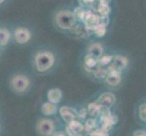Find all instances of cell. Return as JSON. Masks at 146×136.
Wrapping results in <instances>:
<instances>
[{
  "instance_id": "cell-1",
  "label": "cell",
  "mask_w": 146,
  "mask_h": 136,
  "mask_svg": "<svg viewBox=\"0 0 146 136\" xmlns=\"http://www.w3.org/2000/svg\"><path fill=\"white\" fill-rule=\"evenodd\" d=\"M55 64L54 54L48 50L39 51L34 57V65L35 69L39 74H44L50 71Z\"/></svg>"
},
{
  "instance_id": "cell-2",
  "label": "cell",
  "mask_w": 146,
  "mask_h": 136,
  "mask_svg": "<svg viewBox=\"0 0 146 136\" xmlns=\"http://www.w3.org/2000/svg\"><path fill=\"white\" fill-rule=\"evenodd\" d=\"M32 86L31 79L27 74H14L9 80V87L16 94H25L29 92Z\"/></svg>"
},
{
  "instance_id": "cell-3",
  "label": "cell",
  "mask_w": 146,
  "mask_h": 136,
  "mask_svg": "<svg viewBox=\"0 0 146 136\" xmlns=\"http://www.w3.org/2000/svg\"><path fill=\"white\" fill-rule=\"evenodd\" d=\"M55 23L59 28L69 30L74 27L76 19H75L73 12L69 11V10H62V11H59L55 16Z\"/></svg>"
},
{
  "instance_id": "cell-4",
  "label": "cell",
  "mask_w": 146,
  "mask_h": 136,
  "mask_svg": "<svg viewBox=\"0 0 146 136\" xmlns=\"http://www.w3.org/2000/svg\"><path fill=\"white\" fill-rule=\"evenodd\" d=\"M36 131L39 136H52L56 131L54 121L49 118H41L37 121Z\"/></svg>"
},
{
  "instance_id": "cell-5",
  "label": "cell",
  "mask_w": 146,
  "mask_h": 136,
  "mask_svg": "<svg viewBox=\"0 0 146 136\" xmlns=\"http://www.w3.org/2000/svg\"><path fill=\"white\" fill-rule=\"evenodd\" d=\"M104 81L111 87H115L122 82V73L113 69L111 65L107 68V74Z\"/></svg>"
},
{
  "instance_id": "cell-6",
  "label": "cell",
  "mask_w": 146,
  "mask_h": 136,
  "mask_svg": "<svg viewBox=\"0 0 146 136\" xmlns=\"http://www.w3.org/2000/svg\"><path fill=\"white\" fill-rule=\"evenodd\" d=\"M115 102H116L115 95L112 93H108V92L103 93L96 101V103L104 110H108L111 107H113Z\"/></svg>"
},
{
  "instance_id": "cell-7",
  "label": "cell",
  "mask_w": 146,
  "mask_h": 136,
  "mask_svg": "<svg viewBox=\"0 0 146 136\" xmlns=\"http://www.w3.org/2000/svg\"><path fill=\"white\" fill-rule=\"evenodd\" d=\"M14 39L18 44H26L31 39V33L26 27H17L14 31Z\"/></svg>"
},
{
  "instance_id": "cell-8",
  "label": "cell",
  "mask_w": 146,
  "mask_h": 136,
  "mask_svg": "<svg viewBox=\"0 0 146 136\" xmlns=\"http://www.w3.org/2000/svg\"><path fill=\"white\" fill-rule=\"evenodd\" d=\"M58 113L65 123H68L74 120H77L78 112L74 108L69 106H62L58 108Z\"/></svg>"
},
{
  "instance_id": "cell-9",
  "label": "cell",
  "mask_w": 146,
  "mask_h": 136,
  "mask_svg": "<svg viewBox=\"0 0 146 136\" xmlns=\"http://www.w3.org/2000/svg\"><path fill=\"white\" fill-rule=\"evenodd\" d=\"M83 132H84V124L78 120H74L72 122L66 123L65 133L67 136H79L82 135Z\"/></svg>"
},
{
  "instance_id": "cell-10",
  "label": "cell",
  "mask_w": 146,
  "mask_h": 136,
  "mask_svg": "<svg viewBox=\"0 0 146 136\" xmlns=\"http://www.w3.org/2000/svg\"><path fill=\"white\" fill-rule=\"evenodd\" d=\"M84 23V27L87 30H93L99 26L100 24H102V17H98L97 15H95L91 12H86L85 13L84 18L83 20Z\"/></svg>"
},
{
  "instance_id": "cell-11",
  "label": "cell",
  "mask_w": 146,
  "mask_h": 136,
  "mask_svg": "<svg viewBox=\"0 0 146 136\" xmlns=\"http://www.w3.org/2000/svg\"><path fill=\"white\" fill-rule=\"evenodd\" d=\"M128 64H129V60L126 56H124V55H121V54H117V55L113 56V61L110 65L113 69L117 70V71L122 73L123 70L126 69Z\"/></svg>"
},
{
  "instance_id": "cell-12",
  "label": "cell",
  "mask_w": 146,
  "mask_h": 136,
  "mask_svg": "<svg viewBox=\"0 0 146 136\" xmlns=\"http://www.w3.org/2000/svg\"><path fill=\"white\" fill-rule=\"evenodd\" d=\"M46 97L48 102L53 103L54 104H58L63 99V92L59 88H52L48 90Z\"/></svg>"
},
{
  "instance_id": "cell-13",
  "label": "cell",
  "mask_w": 146,
  "mask_h": 136,
  "mask_svg": "<svg viewBox=\"0 0 146 136\" xmlns=\"http://www.w3.org/2000/svg\"><path fill=\"white\" fill-rule=\"evenodd\" d=\"M41 113L44 116H54L58 113V106L57 104H54L50 102H46L42 104L41 106Z\"/></svg>"
},
{
  "instance_id": "cell-14",
  "label": "cell",
  "mask_w": 146,
  "mask_h": 136,
  "mask_svg": "<svg viewBox=\"0 0 146 136\" xmlns=\"http://www.w3.org/2000/svg\"><path fill=\"white\" fill-rule=\"evenodd\" d=\"M103 53H104L103 46L99 43L92 44L87 49V54L90 55H93L94 57H96L97 59H99L101 56H102Z\"/></svg>"
},
{
  "instance_id": "cell-15",
  "label": "cell",
  "mask_w": 146,
  "mask_h": 136,
  "mask_svg": "<svg viewBox=\"0 0 146 136\" xmlns=\"http://www.w3.org/2000/svg\"><path fill=\"white\" fill-rule=\"evenodd\" d=\"M84 64L85 69H86L88 72H92L98 65V59L96 57L93 56V55H90L87 54L84 57Z\"/></svg>"
},
{
  "instance_id": "cell-16",
  "label": "cell",
  "mask_w": 146,
  "mask_h": 136,
  "mask_svg": "<svg viewBox=\"0 0 146 136\" xmlns=\"http://www.w3.org/2000/svg\"><path fill=\"white\" fill-rule=\"evenodd\" d=\"M103 108L100 106V105L96 103V102H94V103H90L88 105V107H87V113H89L90 115H92V116H97V115L101 114L103 112Z\"/></svg>"
},
{
  "instance_id": "cell-17",
  "label": "cell",
  "mask_w": 146,
  "mask_h": 136,
  "mask_svg": "<svg viewBox=\"0 0 146 136\" xmlns=\"http://www.w3.org/2000/svg\"><path fill=\"white\" fill-rule=\"evenodd\" d=\"M11 37L10 32L7 28H0V46L7 45Z\"/></svg>"
},
{
  "instance_id": "cell-18",
  "label": "cell",
  "mask_w": 146,
  "mask_h": 136,
  "mask_svg": "<svg viewBox=\"0 0 146 136\" xmlns=\"http://www.w3.org/2000/svg\"><path fill=\"white\" fill-rule=\"evenodd\" d=\"M84 128L85 132H87L88 133H92L94 130L97 129V121L96 119H88L86 122L84 124Z\"/></svg>"
},
{
  "instance_id": "cell-19",
  "label": "cell",
  "mask_w": 146,
  "mask_h": 136,
  "mask_svg": "<svg viewBox=\"0 0 146 136\" xmlns=\"http://www.w3.org/2000/svg\"><path fill=\"white\" fill-rule=\"evenodd\" d=\"M92 73L94 74V76L96 79H102L104 81L105 76H106V74H107V68L97 65V66L92 71Z\"/></svg>"
},
{
  "instance_id": "cell-20",
  "label": "cell",
  "mask_w": 146,
  "mask_h": 136,
  "mask_svg": "<svg viewBox=\"0 0 146 136\" xmlns=\"http://www.w3.org/2000/svg\"><path fill=\"white\" fill-rule=\"evenodd\" d=\"M113 61V55H102L99 59H98V65L102 67L105 66H109Z\"/></svg>"
},
{
  "instance_id": "cell-21",
  "label": "cell",
  "mask_w": 146,
  "mask_h": 136,
  "mask_svg": "<svg viewBox=\"0 0 146 136\" xmlns=\"http://www.w3.org/2000/svg\"><path fill=\"white\" fill-rule=\"evenodd\" d=\"M138 117L142 123L146 122V103H142L138 107Z\"/></svg>"
},
{
  "instance_id": "cell-22",
  "label": "cell",
  "mask_w": 146,
  "mask_h": 136,
  "mask_svg": "<svg viewBox=\"0 0 146 136\" xmlns=\"http://www.w3.org/2000/svg\"><path fill=\"white\" fill-rule=\"evenodd\" d=\"M93 31L97 37H103L104 34H106V25L100 24L99 26H97L93 30Z\"/></svg>"
},
{
  "instance_id": "cell-23",
  "label": "cell",
  "mask_w": 146,
  "mask_h": 136,
  "mask_svg": "<svg viewBox=\"0 0 146 136\" xmlns=\"http://www.w3.org/2000/svg\"><path fill=\"white\" fill-rule=\"evenodd\" d=\"M111 11V8L109 7V5L107 4H100V6L98 7V13L102 17H107L109 13Z\"/></svg>"
},
{
  "instance_id": "cell-24",
  "label": "cell",
  "mask_w": 146,
  "mask_h": 136,
  "mask_svg": "<svg viewBox=\"0 0 146 136\" xmlns=\"http://www.w3.org/2000/svg\"><path fill=\"white\" fill-rule=\"evenodd\" d=\"M73 13H74V16L75 19H76V20L79 19V20H81V21H83L86 11H84V10L82 9V8H76V9H75V11L73 12Z\"/></svg>"
},
{
  "instance_id": "cell-25",
  "label": "cell",
  "mask_w": 146,
  "mask_h": 136,
  "mask_svg": "<svg viewBox=\"0 0 146 136\" xmlns=\"http://www.w3.org/2000/svg\"><path fill=\"white\" fill-rule=\"evenodd\" d=\"M133 136H146L145 130H135L133 133Z\"/></svg>"
},
{
  "instance_id": "cell-26",
  "label": "cell",
  "mask_w": 146,
  "mask_h": 136,
  "mask_svg": "<svg viewBox=\"0 0 146 136\" xmlns=\"http://www.w3.org/2000/svg\"><path fill=\"white\" fill-rule=\"evenodd\" d=\"M52 136H67L64 131H55Z\"/></svg>"
},
{
  "instance_id": "cell-27",
  "label": "cell",
  "mask_w": 146,
  "mask_h": 136,
  "mask_svg": "<svg viewBox=\"0 0 146 136\" xmlns=\"http://www.w3.org/2000/svg\"><path fill=\"white\" fill-rule=\"evenodd\" d=\"M94 1L95 0H80V3L82 5H86V6H88V5L93 4Z\"/></svg>"
},
{
  "instance_id": "cell-28",
  "label": "cell",
  "mask_w": 146,
  "mask_h": 136,
  "mask_svg": "<svg viewBox=\"0 0 146 136\" xmlns=\"http://www.w3.org/2000/svg\"><path fill=\"white\" fill-rule=\"evenodd\" d=\"M4 1H5V0H0V4H2V3H3Z\"/></svg>"
},
{
  "instance_id": "cell-29",
  "label": "cell",
  "mask_w": 146,
  "mask_h": 136,
  "mask_svg": "<svg viewBox=\"0 0 146 136\" xmlns=\"http://www.w3.org/2000/svg\"><path fill=\"white\" fill-rule=\"evenodd\" d=\"M0 131H1V125H0Z\"/></svg>"
}]
</instances>
